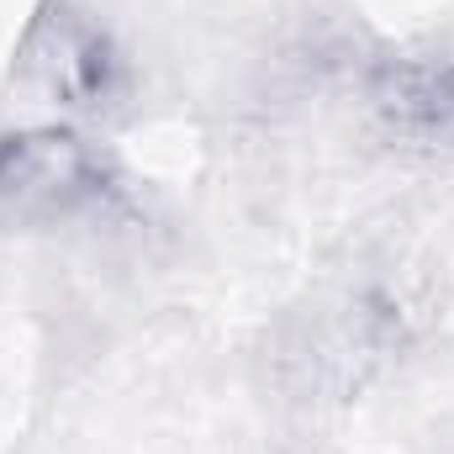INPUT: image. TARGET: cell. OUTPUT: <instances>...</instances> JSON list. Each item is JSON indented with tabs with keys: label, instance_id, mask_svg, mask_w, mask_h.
Masks as SVG:
<instances>
[{
	"label": "cell",
	"instance_id": "obj_1",
	"mask_svg": "<svg viewBox=\"0 0 454 454\" xmlns=\"http://www.w3.org/2000/svg\"><path fill=\"white\" fill-rule=\"evenodd\" d=\"M101 175L106 159L64 127H37L0 143V201L27 217H53L90 201L101 191Z\"/></svg>",
	"mask_w": 454,
	"mask_h": 454
},
{
	"label": "cell",
	"instance_id": "obj_2",
	"mask_svg": "<svg viewBox=\"0 0 454 454\" xmlns=\"http://www.w3.org/2000/svg\"><path fill=\"white\" fill-rule=\"evenodd\" d=\"M380 106L407 132H444L454 121V69L450 64H396L380 85Z\"/></svg>",
	"mask_w": 454,
	"mask_h": 454
}]
</instances>
